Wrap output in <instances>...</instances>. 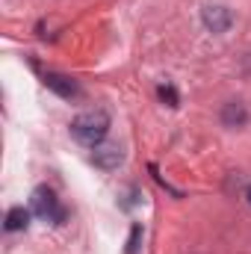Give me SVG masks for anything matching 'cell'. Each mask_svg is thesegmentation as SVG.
<instances>
[{
    "mask_svg": "<svg viewBox=\"0 0 251 254\" xmlns=\"http://www.w3.org/2000/svg\"><path fill=\"white\" fill-rule=\"evenodd\" d=\"M30 207H33V213H36V216H42V219H48V222H57V225H60V222L65 219V210L60 207L57 195L48 190V187H39V190L33 192Z\"/></svg>",
    "mask_w": 251,
    "mask_h": 254,
    "instance_id": "cell-2",
    "label": "cell"
},
{
    "mask_svg": "<svg viewBox=\"0 0 251 254\" xmlns=\"http://www.w3.org/2000/svg\"><path fill=\"white\" fill-rule=\"evenodd\" d=\"M246 198H249V204H251V187H249V192H246Z\"/></svg>",
    "mask_w": 251,
    "mask_h": 254,
    "instance_id": "cell-10",
    "label": "cell"
},
{
    "mask_svg": "<svg viewBox=\"0 0 251 254\" xmlns=\"http://www.w3.org/2000/svg\"><path fill=\"white\" fill-rule=\"evenodd\" d=\"M92 163H95L98 169H116V166L122 163V151H119V145H98L95 154H92Z\"/></svg>",
    "mask_w": 251,
    "mask_h": 254,
    "instance_id": "cell-3",
    "label": "cell"
},
{
    "mask_svg": "<svg viewBox=\"0 0 251 254\" xmlns=\"http://www.w3.org/2000/svg\"><path fill=\"white\" fill-rule=\"evenodd\" d=\"M160 98L169 104V107H178V92L172 86H160Z\"/></svg>",
    "mask_w": 251,
    "mask_h": 254,
    "instance_id": "cell-8",
    "label": "cell"
},
{
    "mask_svg": "<svg viewBox=\"0 0 251 254\" xmlns=\"http://www.w3.org/2000/svg\"><path fill=\"white\" fill-rule=\"evenodd\" d=\"M30 225V213L24 207H12L6 213V231H24Z\"/></svg>",
    "mask_w": 251,
    "mask_h": 254,
    "instance_id": "cell-7",
    "label": "cell"
},
{
    "mask_svg": "<svg viewBox=\"0 0 251 254\" xmlns=\"http://www.w3.org/2000/svg\"><path fill=\"white\" fill-rule=\"evenodd\" d=\"M139 237H142V228L136 225V228H133V234H130V243H127V254L139 252Z\"/></svg>",
    "mask_w": 251,
    "mask_h": 254,
    "instance_id": "cell-9",
    "label": "cell"
},
{
    "mask_svg": "<svg viewBox=\"0 0 251 254\" xmlns=\"http://www.w3.org/2000/svg\"><path fill=\"white\" fill-rule=\"evenodd\" d=\"M107 127H110V119H107V113H83V116H77L74 122H71V136L77 139V142H83V145H92V148H98L101 142H104V136H107Z\"/></svg>",
    "mask_w": 251,
    "mask_h": 254,
    "instance_id": "cell-1",
    "label": "cell"
},
{
    "mask_svg": "<svg viewBox=\"0 0 251 254\" xmlns=\"http://www.w3.org/2000/svg\"><path fill=\"white\" fill-rule=\"evenodd\" d=\"M222 122L228 127H243L249 122V113H246V107H243L240 101H234V104H228V107L222 110Z\"/></svg>",
    "mask_w": 251,
    "mask_h": 254,
    "instance_id": "cell-6",
    "label": "cell"
},
{
    "mask_svg": "<svg viewBox=\"0 0 251 254\" xmlns=\"http://www.w3.org/2000/svg\"><path fill=\"white\" fill-rule=\"evenodd\" d=\"M45 83H48V89H54V92L63 95V98H77V95H80L77 83H74L71 77H65V74H48Z\"/></svg>",
    "mask_w": 251,
    "mask_h": 254,
    "instance_id": "cell-5",
    "label": "cell"
},
{
    "mask_svg": "<svg viewBox=\"0 0 251 254\" xmlns=\"http://www.w3.org/2000/svg\"><path fill=\"white\" fill-rule=\"evenodd\" d=\"M204 24H207L213 33H222V30L231 27V12L222 9V6H207V9H204Z\"/></svg>",
    "mask_w": 251,
    "mask_h": 254,
    "instance_id": "cell-4",
    "label": "cell"
}]
</instances>
